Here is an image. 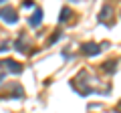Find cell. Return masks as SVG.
I'll return each mask as SVG.
<instances>
[{"label": "cell", "instance_id": "1", "mask_svg": "<svg viewBox=\"0 0 121 113\" xmlns=\"http://www.w3.org/2000/svg\"><path fill=\"white\" fill-rule=\"evenodd\" d=\"M107 44H95V43H87V44H83L81 47V51H83V55H99V51L101 48H105Z\"/></svg>", "mask_w": 121, "mask_h": 113}, {"label": "cell", "instance_id": "2", "mask_svg": "<svg viewBox=\"0 0 121 113\" xmlns=\"http://www.w3.org/2000/svg\"><path fill=\"white\" fill-rule=\"evenodd\" d=\"M0 16L4 18L6 22H10V24H14V22L18 20V16H16V10H14V8H4L2 12H0Z\"/></svg>", "mask_w": 121, "mask_h": 113}, {"label": "cell", "instance_id": "3", "mask_svg": "<svg viewBox=\"0 0 121 113\" xmlns=\"http://www.w3.org/2000/svg\"><path fill=\"white\" fill-rule=\"evenodd\" d=\"M30 26H39L40 22H43V10H35V14L30 16Z\"/></svg>", "mask_w": 121, "mask_h": 113}, {"label": "cell", "instance_id": "4", "mask_svg": "<svg viewBox=\"0 0 121 113\" xmlns=\"http://www.w3.org/2000/svg\"><path fill=\"white\" fill-rule=\"evenodd\" d=\"M4 65H6V67H8V69H10V71H12V73H16V75H18V73H22V65H18V63H16V61H6V63H4Z\"/></svg>", "mask_w": 121, "mask_h": 113}, {"label": "cell", "instance_id": "5", "mask_svg": "<svg viewBox=\"0 0 121 113\" xmlns=\"http://www.w3.org/2000/svg\"><path fill=\"white\" fill-rule=\"evenodd\" d=\"M71 14H73V12H71V8H63V10H60V18H59V20L60 22H67L71 18Z\"/></svg>", "mask_w": 121, "mask_h": 113}, {"label": "cell", "instance_id": "6", "mask_svg": "<svg viewBox=\"0 0 121 113\" xmlns=\"http://www.w3.org/2000/svg\"><path fill=\"white\" fill-rule=\"evenodd\" d=\"M103 71H107V73H113V71H115V61L103 63Z\"/></svg>", "mask_w": 121, "mask_h": 113}, {"label": "cell", "instance_id": "7", "mask_svg": "<svg viewBox=\"0 0 121 113\" xmlns=\"http://www.w3.org/2000/svg\"><path fill=\"white\" fill-rule=\"evenodd\" d=\"M109 14H111V8H109V6H107V8H105V10H103V12H101V20H103V22H105V18H107V16H109Z\"/></svg>", "mask_w": 121, "mask_h": 113}, {"label": "cell", "instance_id": "8", "mask_svg": "<svg viewBox=\"0 0 121 113\" xmlns=\"http://www.w3.org/2000/svg\"><path fill=\"white\" fill-rule=\"evenodd\" d=\"M14 47H16L18 51L22 52V48H24V43H22V39H18V40H16V44H14Z\"/></svg>", "mask_w": 121, "mask_h": 113}, {"label": "cell", "instance_id": "9", "mask_svg": "<svg viewBox=\"0 0 121 113\" xmlns=\"http://www.w3.org/2000/svg\"><path fill=\"white\" fill-rule=\"evenodd\" d=\"M59 36H60V32H55V35L51 36V40H48V44H52L55 40H59Z\"/></svg>", "mask_w": 121, "mask_h": 113}, {"label": "cell", "instance_id": "10", "mask_svg": "<svg viewBox=\"0 0 121 113\" xmlns=\"http://www.w3.org/2000/svg\"><path fill=\"white\" fill-rule=\"evenodd\" d=\"M6 48H8V40H4V43L0 44V52H4V51H6Z\"/></svg>", "mask_w": 121, "mask_h": 113}, {"label": "cell", "instance_id": "11", "mask_svg": "<svg viewBox=\"0 0 121 113\" xmlns=\"http://www.w3.org/2000/svg\"><path fill=\"white\" fill-rule=\"evenodd\" d=\"M32 4H35L32 0H24V6H26V8H30V6H32Z\"/></svg>", "mask_w": 121, "mask_h": 113}, {"label": "cell", "instance_id": "12", "mask_svg": "<svg viewBox=\"0 0 121 113\" xmlns=\"http://www.w3.org/2000/svg\"><path fill=\"white\" fill-rule=\"evenodd\" d=\"M77 2H79V0H77Z\"/></svg>", "mask_w": 121, "mask_h": 113}]
</instances>
